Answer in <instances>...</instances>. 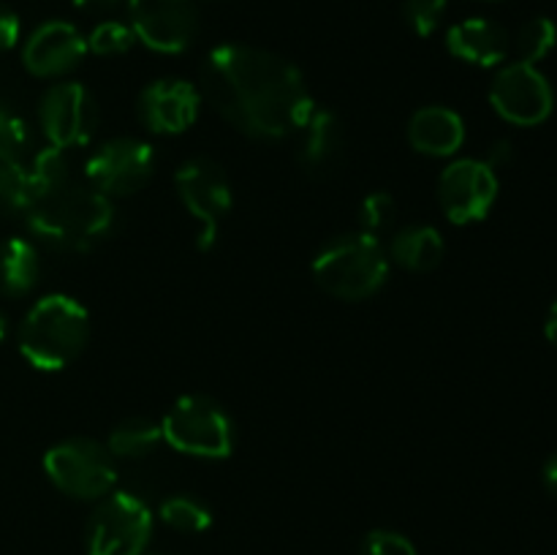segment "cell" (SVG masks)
Wrapping results in <instances>:
<instances>
[{"mask_svg":"<svg viewBox=\"0 0 557 555\" xmlns=\"http://www.w3.org/2000/svg\"><path fill=\"white\" fill-rule=\"evenodd\" d=\"M201 90L223 120L253 139L297 134L313 98L297 65L248 44H221L201 65Z\"/></svg>","mask_w":557,"mask_h":555,"instance_id":"6da1fadb","label":"cell"},{"mask_svg":"<svg viewBox=\"0 0 557 555\" xmlns=\"http://www.w3.org/2000/svg\"><path fill=\"white\" fill-rule=\"evenodd\" d=\"M27 226L49 248L79 254L101 243L114 226V207L109 196L92 185H71L41 196L27 207Z\"/></svg>","mask_w":557,"mask_h":555,"instance_id":"7a4b0ae2","label":"cell"},{"mask_svg":"<svg viewBox=\"0 0 557 555\" xmlns=\"http://www.w3.org/2000/svg\"><path fill=\"white\" fill-rule=\"evenodd\" d=\"M90 337V316L85 305L69 294L41 297L20 326V351L33 368L63 370L74 362Z\"/></svg>","mask_w":557,"mask_h":555,"instance_id":"3957f363","label":"cell"},{"mask_svg":"<svg viewBox=\"0 0 557 555\" xmlns=\"http://www.w3.org/2000/svg\"><path fill=\"white\" fill-rule=\"evenodd\" d=\"M389 275V256L375 234L354 232L330 239L313 259V278L337 299L373 297Z\"/></svg>","mask_w":557,"mask_h":555,"instance_id":"277c9868","label":"cell"},{"mask_svg":"<svg viewBox=\"0 0 557 555\" xmlns=\"http://www.w3.org/2000/svg\"><path fill=\"white\" fill-rule=\"evenodd\" d=\"M163 441L183 455L221 460L234 449V424L212 397L185 395L161 422Z\"/></svg>","mask_w":557,"mask_h":555,"instance_id":"5b68a950","label":"cell"},{"mask_svg":"<svg viewBox=\"0 0 557 555\" xmlns=\"http://www.w3.org/2000/svg\"><path fill=\"white\" fill-rule=\"evenodd\" d=\"M44 471L60 493L92 501L112 493L117 482L114 457L92 439H69L44 455Z\"/></svg>","mask_w":557,"mask_h":555,"instance_id":"8992f818","label":"cell"},{"mask_svg":"<svg viewBox=\"0 0 557 555\" xmlns=\"http://www.w3.org/2000/svg\"><path fill=\"white\" fill-rule=\"evenodd\" d=\"M152 511L139 495L109 493L87 522V555H145Z\"/></svg>","mask_w":557,"mask_h":555,"instance_id":"52a82bcc","label":"cell"},{"mask_svg":"<svg viewBox=\"0 0 557 555\" xmlns=\"http://www.w3.org/2000/svg\"><path fill=\"white\" fill-rule=\"evenodd\" d=\"M180 201L199 221V248H210L221 221L232 210V183L212 158H190L174 174Z\"/></svg>","mask_w":557,"mask_h":555,"instance_id":"ba28073f","label":"cell"},{"mask_svg":"<svg viewBox=\"0 0 557 555\" xmlns=\"http://www.w3.org/2000/svg\"><path fill=\"white\" fill-rule=\"evenodd\" d=\"M38 123L49 147H82L98 128V103L79 82H58L38 103Z\"/></svg>","mask_w":557,"mask_h":555,"instance_id":"9c48e42d","label":"cell"},{"mask_svg":"<svg viewBox=\"0 0 557 555\" xmlns=\"http://www.w3.org/2000/svg\"><path fill=\"white\" fill-rule=\"evenodd\" d=\"M490 103L511 125H539L553 114V87L547 76L531 63H511L495 74Z\"/></svg>","mask_w":557,"mask_h":555,"instance_id":"30bf717a","label":"cell"},{"mask_svg":"<svg viewBox=\"0 0 557 555\" xmlns=\"http://www.w3.org/2000/svg\"><path fill=\"white\" fill-rule=\"evenodd\" d=\"M128 25L136 41L156 52H183L199 30L194 0H128Z\"/></svg>","mask_w":557,"mask_h":555,"instance_id":"8fae6325","label":"cell"},{"mask_svg":"<svg viewBox=\"0 0 557 555\" xmlns=\"http://www.w3.org/2000/svg\"><path fill=\"white\" fill-rule=\"evenodd\" d=\"M156 169V152L139 139H109L87 161V180L103 196H131L147 185Z\"/></svg>","mask_w":557,"mask_h":555,"instance_id":"7c38bea8","label":"cell"},{"mask_svg":"<svg viewBox=\"0 0 557 555\" xmlns=\"http://www.w3.org/2000/svg\"><path fill=\"white\" fill-rule=\"evenodd\" d=\"M498 196V174L476 158H462L444 169L438 180V199L451 223L482 221Z\"/></svg>","mask_w":557,"mask_h":555,"instance_id":"4fadbf2b","label":"cell"},{"mask_svg":"<svg viewBox=\"0 0 557 555\" xmlns=\"http://www.w3.org/2000/svg\"><path fill=\"white\" fill-rule=\"evenodd\" d=\"M87 38L71 22H44L22 49V63L33 76H63L85 60Z\"/></svg>","mask_w":557,"mask_h":555,"instance_id":"5bb4252c","label":"cell"},{"mask_svg":"<svg viewBox=\"0 0 557 555\" xmlns=\"http://www.w3.org/2000/svg\"><path fill=\"white\" fill-rule=\"evenodd\" d=\"M201 96L190 82L158 79L141 90L139 118L156 134H183L199 114Z\"/></svg>","mask_w":557,"mask_h":555,"instance_id":"9a60e30c","label":"cell"},{"mask_svg":"<svg viewBox=\"0 0 557 555\" xmlns=\"http://www.w3.org/2000/svg\"><path fill=\"white\" fill-rule=\"evenodd\" d=\"M446 47L455 58L466 60L471 65H482V69H493L500 65L511 52V38L506 27L498 22L484 20V16H471L462 20L446 33Z\"/></svg>","mask_w":557,"mask_h":555,"instance_id":"2e32d148","label":"cell"},{"mask_svg":"<svg viewBox=\"0 0 557 555\" xmlns=\"http://www.w3.org/2000/svg\"><path fill=\"white\" fill-rule=\"evenodd\" d=\"M408 141L424 156H451L466 141V123L455 109L424 107L408 123Z\"/></svg>","mask_w":557,"mask_h":555,"instance_id":"e0dca14e","label":"cell"},{"mask_svg":"<svg viewBox=\"0 0 557 555\" xmlns=\"http://www.w3.org/2000/svg\"><path fill=\"white\" fill-rule=\"evenodd\" d=\"M299 131H302V147H299L302 166L313 174L332 169L343 145V131L335 114L330 109H313Z\"/></svg>","mask_w":557,"mask_h":555,"instance_id":"ac0fdd59","label":"cell"},{"mask_svg":"<svg viewBox=\"0 0 557 555\" xmlns=\"http://www.w3.org/2000/svg\"><path fill=\"white\" fill-rule=\"evenodd\" d=\"M389 259L400 264L403 270L411 272H430L444 259V237L433 226H408L392 237Z\"/></svg>","mask_w":557,"mask_h":555,"instance_id":"d6986e66","label":"cell"},{"mask_svg":"<svg viewBox=\"0 0 557 555\" xmlns=\"http://www.w3.org/2000/svg\"><path fill=\"white\" fill-rule=\"evenodd\" d=\"M41 261H38L33 243L22 237H11L0 243V294L3 297H22L38 283Z\"/></svg>","mask_w":557,"mask_h":555,"instance_id":"ffe728a7","label":"cell"},{"mask_svg":"<svg viewBox=\"0 0 557 555\" xmlns=\"http://www.w3.org/2000/svg\"><path fill=\"white\" fill-rule=\"evenodd\" d=\"M161 441V424L145 417H131L109 433L107 449L114 460H141V457L152 455Z\"/></svg>","mask_w":557,"mask_h":555,"instance_id":"44dd1931","label":"cell"},{"mask_svg":"<svg viewBox=\"0 0 557 555\" xmlns=\"http://www.w3.org/2000/svg\"><path fill=\"white\" fill-rule=\"evenodd\" d=\"M30 207V180L27 166L14 152L0 150V218L25 212Z\"/></svg>","mask_w":557,"mask_h":555,"instance_id":"7402d4cb","label":"cell"},{"mask_svg":"<svg viewBox=\"0 0 557 555\" xmlns=\"http://www.w3.org/2000/svg\"><path fill=\"white\" fill-rule=\"evenodd\" d=\"M27 180H30V205L52 190L63 188L69 183V163H65V150L47 147L33 158L27 166Z\"/></svg>","mask_w":557,"mask_h":555,"instance_id":"603a6c76","label":"cell"},{"mask_svg":"<svg viewBox=\"0 0 557 555\" xmlns=\"http://www.w3.org/2000/svg\"><path fill=\"white\" fill-rule=\"evenodd\" d=\"M161 520L180 533H201L212 526V511L194 495H172L161 504Z\"/></svg>","mask_w":557,"mask_h":555,"instance_id":"cb8c5ba5","label":"cell"},{"mask_svg":"<svg viewBox=\"0 0 557 555\" xmlns=\"http://www.w3.org/2000/svg\"><path fill=\"white\" fill-rule=\"evenodd\" d=\"M557 44V25L549 16H533L520 27L515 38V49L520 54V63L536 65L547 58Z\"/></svg>","mask_w":557,"mask_h":555,"instance_id":"d4e9b609","label":"cell"},{"mask_svg":"<svg viewBox=\"0 0 557 555\" xmlns=\"http://www.w3.org/2000/svg\"><path fill=\"white\" fill-rule=\"evenodd\" d=\"M136 44L134 30L131 25L117 20H103L101 25L92 27L87 36V49L96 54H125Z\"/></svg>","mask_w":557,"mask_h":555,"instance_id":"484cf974","label":"cell"},{"mask_svg":"<svg viewBox=\"0 0 557 555\" xmlns=\"http://www.w3.org/2000/svg\"><path fill=\"white\" fill-rule=\"evenodd\" d=\"M397 218V201L395 196L386 194V190H375V194L364 196L362 201V223H364V232L375 234L384 232V229H392Z\"/></svg>","mask_w":557,"mask_h":555,"instance_id":"4316f807","label":"cell"},{"mask_svg":"<svg viewBox=\"0 0 557 555\" xmlns=\"http://www.w3.org/2000/svg\"><path fill=\"white\" fill-rule=\"evenodd\" d=\"M446 11V0H406L403 16L417 36H430L441 25Z\"/></svg>","mask_w":557,"mask_h":555,"instance_id":"83f0119b","label":"cell"},{"mask_svg":"<svg viewBox=\"0 0 557 555\" xmlns=\"http://www.w3.org/2000/svg\"><path fill=\"white\" fill-rule=\"evenodd\" d=\"M30 141V128H27V120L11 107L9 101L0 98V150L5 152H20L22 147H27Z\"/></svg>","mask_w":557,"mask_h":555,"instance_id":"f1b7e54d","label":"cell"},{"mask_svg":"<svg viewBox=\"0 0 557 555\" xmlns=\"http://www.w3.org/2000/svg\"><path fill=\"white\" fill-rule=\"evenodd\" d=\"M362 555H419V553L411 544V539H406L403 533L389 531V528H379V531H370L368 536H364Z\"/></svg>","mask_w":557,"mask_h":555,"instance_id":"f546056e","label":"cell"},{"mask_svg":"<svg viewBox=\"0 0 557 555\" xmlns=\"http://www.w3.org/2000/svg\"><path fill=\"white\" fill-rule=\"evenodd\" d=\"M20 41V16L0 3V52H9Z\"/></svg>","mask_w":557,"mask_h":555,"instance_id":"4dcf8cb0","label":"cell"},{"mask_svg":"<svg viewBox=\"0 0 557 555\" xmlns=\"http://www.w3.org/2000/svg\"><path fill=\"white\" fill-rule=\"evenodd\" d=\"M123 0H74V5L87 14H112Z\"/></svg>","mask_w":557,"mask_h":555,"instance_id":"1f68e13d","label":"cell"},{"mask_svg":"<svg viewBox=\"0 0 557 555\" xmlns=\"http://www.w3.org/2000/svg\"><path fill=\"white\" fill-rule=\"evenodd\" d=\"M511 161V145L506 139H500V141H495L493 147H490V156H487V166H493V169H500V166H506V163Z\"/></svg>","mask_w":557,"mask_h":555,"instance_id":"d6a6232c","label":"cell"},{"mask_svg":"<svg viewBox=\"0 0 557 555\" xmlns=\"http://www.w3.org/2000/svg\"><path fill=\"white\" fill-rule=\"evenodd\" d=\"M544 488L557 498V452L549 457L547 466H544Z\"/></svg>","mask_w":557,"mask_h":555,"instance_id":"836d02e7","label":"cell"},{"mask_svg":"<svg viewBox=\"0 0 557 555\" xmlns=\"http://www.w3.org/2000/svg\"><path fill=\"white\" fill-rule=\"evenodd\" d=\"M547 337H549V343L557 348V303L553 305V310H549V316H547Z\"/></svg>","mask_w":557,"mask_h":555,"instance_id":"e575fe53","label":"cell"},{"mask_svg":"<svg viewBox=\"0 0 557 555\" xmlns=\"http://www.w3.org/2000/svg\"><path fill=\"white\" fill-rule=\"evenodd\" d=\"M5 335H9V319H5V313L0 310V341H3Z\"/></svg>","mask_w":557,"mask_h":555,"instance_id":"d590c367","label":"cell"},{"mask_svg":"<svg viewBox=\"0 0 557 555\" xmlns=\"http://www.w3.org/2000/svg\"><path fill=\"white\" fill-rule=\"evenodd\" d=\"M482 3H495V0H482Z\"/></svg>","mask_w":557,"mask_h":555,"instance_id":"8d00e7d4","label":"cell"}]
</instances>
